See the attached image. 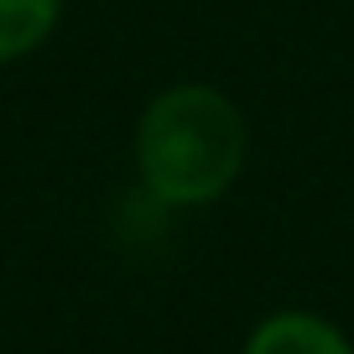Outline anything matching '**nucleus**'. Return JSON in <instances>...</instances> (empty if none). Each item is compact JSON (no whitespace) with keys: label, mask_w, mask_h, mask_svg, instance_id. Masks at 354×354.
<instances>
[{"label":"nucleus","mask_w":354,"mask_h":354,"mask_svg":"<svg viewBox=\"0 0 354 354\" xmlns=\"http://www.w3.org/2000/svg\"><path fill=\"white\" fill-rule=\"evenodd\" d=\"M245 115L209 84L162 88L136 120V167L162 203L198 209L234 188L245 167Z\"/></svg>","instance_id":"1"},{"label":"nucleus","mask_w":354,"mask_h":354,"mask_svg":"<svg viewBox=\"0 0 354 354\" xmlns=\"http://www.w3.org/2000/svg\"><path fill=\"white\" fill-rule=\"evenodd\" d=\"M245 354H354L349 339L333 328L328 318L313 313H277L250 333Z\"/></svg>","instance_id":"2"},{"label":"nucleus","mask_w":354,"mask_h":354,"mask_svg":"<svg viewBox=\"0 0 354 354\" xmlns=\"http://www.w3.org/2000/svg\"><path fill=\"white\" fill-rule=\"evenodd\" d=\"M63 0H0V63L37 53L53 37Z\"/></svg>","instance_id":"3"}]
</instances>
